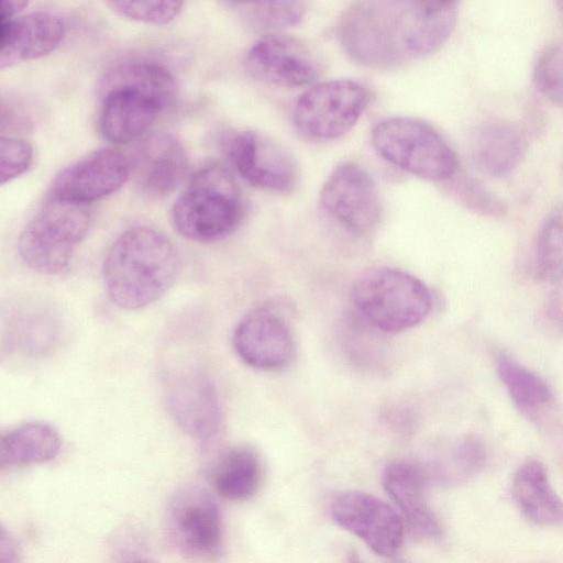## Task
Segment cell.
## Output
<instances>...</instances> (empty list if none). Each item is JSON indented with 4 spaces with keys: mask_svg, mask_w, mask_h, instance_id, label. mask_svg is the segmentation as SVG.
<instances>
[{
    "mask_svg": "<svg viewBox=\"0 0 563 563\" xmlns=\"http://www.w3.org/2000/svg\"><path fill=\"white\" fill-rule=\"evenodd\" d=\"M180 1H110L106 5L115 14L136 22L162 25L181 11Z\"/></svg>",
    "mask_w": 563,
    "mask_h": 563,
    "instance_id": "obj_29",
    "label": "cell"
},
{
    "mask_svg": "<svg viewBox=\"0 0 563 563\" xmlns=\"http://www.w3.org/2000/svg\"><path fill=\"white\" fill-rule=\"evenodd\" d=\"M244 203L232 175L209 165L192 176L172 208V222L183 236L201 243L230 235L241 223Z\"/></svg>",
    "mask_w": 563,
    "mask_h": 563,
    "instance_id": "obj_3",
    "label": "cell"
},
{
    "mask_svg": "<svg viewBox=\"0 0 563 563\" xmlns=\"http://www.w3.org/2000/svg\"><path fill=\"white\" fill-rule=\"evenodd\" d=\"M511 494L520 510L536 525H563V499L552 487L548 472L539 461H527L516 471Z\"/></svg>",
    "mask_w": 563,
    "mask_h": 563,
    "instance_id": "obj_20",
    "label": "cell"
},
{
    "mask_svg": "<svg viewBox=\"0 0 563 563\" xmlns=\"http://www.w3.org/2000/svg\"><path fill=\"white\" fill-rule=\"evenodd\" d=\"M252 29L275 31L296 25L305 18L308 5L303 1L227 2Z\"/></svg>",
    "mask_w": 563,
    "mask_h": 563,
    "instance_id": "obj_26",
    "label": "cell"
},
{
    "mask_svg": "<svg viewBox=\"0 0 563 563\" xmlns=\"http://www.w3.org/2000/svg\"><path fill=\"white\" fill-rule=\"evenodd\" d=\"M559 5H560V10L562 11L563 13V1L559 2Z\"/></svg>",
    "mask_w": 563,
    "mask_h": 563,
    "instance_id": "obj_35",
    "label": "cell"
},
{
    "mask_svg": "<svg viewBox=\"0 0 563 563\" xmlns=\"http://www.w3.org/2000/svg\"><path fill=\"white\" fill-rule=\"evenodd\" d=\"M372 142L387 162L423 179H448L457 167L456 156L443 136L419 119L383 120L373 129Z\"/></svg>",
    "mask_w": 563,
    "mask_h": 563,
    "instance_id": "obj_6",
    "label": "cell"
},
{
    "mask_svg": "<svg viewBox=\"0 0 563 563\" xmlns=\"http://www.w3.org/2000/svg\"><path fill=\"white\" fill-rule=\"evenodd\" d=\"M429 479L423 465L408 460L391 462L382 475L386 493L400 509L412 532L434 539L441 536L442 528L426 499Z\"/></svg>",
    "mask_w": 563,
    "mask_h": 563,
    "instance_id": "obj_18",
    "label": "cell"
},
{
    "mask_svg": "<svg viewBox=\"0 0 563 563\" xmlns=\"http://www.w3.org/2000/svg\"><path fill=\"white\" fill-rule=\"evenodd\" d=\"M232 343L245 364L262 371L285 367L295 353L288 323L268 307H258L247 312L238 323Z\"/></svg>",
    "mask_w": 563,
    "mask_h": 563,
    "instance_id": "obj_16",
    "label": "cell"
},
{
    "mask_svg": "<svg viewBox=\"0 0 563 563\" xmlns=\"http://www.w3.org/2000/svg\"><path fill=\"white\" fill-rule=\"evenodd\" d=\"M131 163L113 148H100L74 162L54 178L49 197L84 206L119 190L129 179Z\"/></svg>",
    "mask_w": 563,
    "mask_h": 563,
    "instance_id": "obj_13",
    "label": "cell"
},
{
    "mask_svg": "<svg viewBox=\"0 0 563 563\" xmlns=\"http://www.w3.org/2000/svg\"><path fill=\"white\" fill-rule=\"evenodd\" d=\"M27 7V1H19V0H12V1H2L1 4V14H0V22L8 21L11 19L16 18V15L25 8ZM19 16V15H18Z\"/></svg>",
    "mask_w": 563,
    "mask_h": 563,
    "instance_id": "obj_32",
    "label": "cell"
},
{
    "mask_svg": "<svg viewBox=\"0 0 563 563\" xmlns=\"http://www.w3.org/2000/svg\"><path fill=\"white\" fill-rule=\"evenodd\" d=\"M64 35L63 21L48 12H31L0 22V68L49 54Z\"/></svg>",
    "mask_w": 563,
    "mask_h": 563,
    "instance_id": "obj_19",
    "label": "cell"
},
{
    "mask_svg": "<svg viewBox=\"0 0 563 563\" xmlns=\"http://www.w3.org/2000/svg\"><path fill=\"white\" fill-rule=\"evenodd\" d=\"M188 165L187 152L178 139L168 133H155L137 146L131 172L143 196L161 199L183 181Z\"/></svg>",
    "mask_w": 563,
    "mask_h": 563,
    "instance_id": "obj_17",
    "label": "cell"
},
{
    "mask_svg": "<svg viewBox=\"0 0 563 563\" xmlns=\"http://www.w3.org/2000/svg\"><path fill=\"white\" fill-rule=\"evenodd\" d=\"M245 67L254 78L280 87H300L321 74V63L303 42L285 34H268L246 53Z\"/></svg>",
    "mask_w": 563,
    "mask_h": 563,
    "instance_id": "obj_15",
    "label": "cell"
},
{
    "mask_svg": "<svg viewBox=\"0 0 563 563\" xmlns=\"http://www.w3.org/2000/svg\"><path fill=\"white\" fill-rule=\"evenodd\" d=\"M262 481V463L251 446L240 445L228 451L212 473L214 489L230 500H245L257 490Z\"/></svg>",
    "mask_w": 563,
    "mask_h": 563,
    "instance_id": "obj_23",
    "label": "cell"
},
{
    "mask_svg": "<svg viewBox=\"0 0 563 563\" xmlns=\"http://www.w3.org/2000/svg\"><path fill=\"white\" fill-rule=\"evenodd\" d=\"M497 373L510 398L521 410L534 411L552 398L548 384L511 357H498Z\"/></svg>",
    "mask_w": 563,
    "mask_h": 563,
    "instance_id": "obj_24",
    "label": "cell"
},
{
    "mask_svg": "<svg viewBox=\"0 0 563 563\" xmlns=\"http://www.w3.org/2000/svg\"><path fill=\"white\" fill-rule=\"evenodd\" d=\"M33 162V148L29 142L15 136H1L0 184L4 185L24 174Z\"/></svg>",
    "mask_w": 563,
    "mask_h": 563,
    "instance_id": "obj_30",
    "label": "cell"
},
{
    "mask_svg": "<svg viewBox=\"0 0 563 563\" xmlns=\"http://www.w3.org/2000/svg\"><path fill=\"white\" fill-rule=\"evenodd\" d=\"M472 157L485 174L504 177L512 173L525 154L519 131L507 123L490 122L479 126L472 139Z\"/></svg>",
    "mask_w": 563,
    "mask_h": 563,
    "instance_id": "obj_21",
    "label": "cell"
},
{
    "mask_svg": "<svg viewBox=\"0 0 563 563\" xmlns=\"http://www.w3.org/2000/svg\"><path fill=\"white\" fill-rule=\"evenodd\" d=\"M323 209L350 232L365 236L377 228L382 205L369 173L354 162L338 165L320 191Z\"/></svg>",
    "mask_w": 563,
    "mask_h": 563,
    "instance_id": "obj_11",
    "label": "cell"
},
{
    "mask_svg": "<svg viewBox=\"0 0 563 563\" xmlns=\"http://www.w3.org/2000/svg\"><path fill=\"white\" fill-rule=\"evenodd\" d=\"M180 257L161 231L135 225L110 245L102 264L108 297L120 308L135 310L159 299L175 283Z\"/></svg>",
    "mask_w": 563,
    "mask_h": 563,
    "instance_id": "obj_2",
    "label": "cell"
},
{
    "mask_svg": "<svg viewBox=\"0 0 563 563\" xmlns=\"http://www.w3.org/2000/svg\"><path fill=\"white\" fill-rule=\"evenodd\" d=\"M225 152L236 172L258 189L288 194L299 183L295 157L262 132L243 130L234 133L225 142Z\"/></svg>",
    "mask_w": 563,
    "mask_h": 563,
    "instance_id": "obj_10",
    "label": "cell"
},
{
    "mask_svg": "<svg viewBox=\"0 0 563 563\" xmlns=\"http://www.w3.org/2000/svg\"><path fill=\"white\" fill-rule=\"evenodd\" d=\"M164 401L178 427L202 445L212 443L222 426L217 389L196 366H178L163 379Z\"/></svg>",
    "mask_w": 563,
    "mask_h": 563,
    "instance_id": "obj_8",
    "label": "cell"
},
{
    "mask_svg": "<svg viewBox=\"0 0 563 563\" xmlns=\"http://www.w3.org/2000/svg\"><path fill=\"white\" fill-rule=\"evenodd\" d=\"M352 300L362 318L384 332L411 329L432 308V295L424 283L390 267L363 272L353 285Z\"/></svg>",
    "mask_w": 563,
    "mask_h": 563,
    "instance_id": "obj_4",
    "label": "cell"
},
{
    "mask_svg": "<svg viewBox=\"0 0 563 563\" xmlns=\"http://www.w3.org/2000/svg\"><path fill=\"white\" fill-rule=\"evenodd\" d=\"M485 460L486 453L482 442L474 437H464L424 468L429 478L433 477L449 484L459 483L476 474Z\"/></svg>",
    "mask_w": 563,
    "mask_h": 563,
    "instance_id": "obj_25",
    "label": "cell"
},
{
    "mask_svg": "<svg viewBox=\"0 0 563 563\" xmlns=\"http://www.w3.org/2000/svg\"><path fill=\"white\" fill-rule=\"evenodd\" d=\"M131 563H148V562H146V561H142V560H136V561H133V562H131Z\"/></svg>",
    "mask_w": 563,
    "mask_h": 563,
    "instance_id": "obj_34",
    "label": "cell"
},
{
    "mask_svg": "<svg viewBox=\"0 0 563 563\" xmlns=\"http://www.w3.org/2000/svg\"><path fill=\"white\" fill-rule=\"evenodd\" d=\"M456 1H360L340 16L336 34L347 56L393 69L438 51L454 31Z\"/></svg>",
    "mask_w": 563,
    "mask_h": 563,
    "instance_id": "obj_1",
    "label": "cell"
},
{
    "mask_svg": "<svg viewBox=\"0 0 563 563\" xmlns=\"http://www.w3.org/2000/svg\"><path fill=\"white\" fill-rule=\"evenodd\" d=\"M346 563H363L356 553H350Z\"/></svg>",
    "mask_w": 563,
    "mask_h": 563,
    "instance_id": "obj_33",
    "label": "cell"
},
{
    "mask_svg": "<svg viewBox=\"0 0 563 563\" xmlns=\"http://www.w3.org/2000/svg\"><path fill=\"white\" fill-rule=\"evenodd\" d=\"M538 275L551 283L563 280V205L542 222L536 243Z\"/></svg>",
    "mask_w": 563,
    "mask_h": 563,
    "instance_id": "obj_27",
    "label": "cell"
},
{
    "mask_svg": "<svg viewBox=\"0 0 563 563\" xmlns=\"http://www.w3.org/2000/svg\"><path fill=\"white\" fill-rule=\"evenodd\" d=\"M100 93L99 130L115 144L139 139L167 108L141 87L108 76L101 80Z\"/></svg>",
    "mask_w": 563,
    "mask_h": 563,
    "instance_id": "obj_14",
    "label": "cell"
},
{
    "mask_svg": "<svg viewBox=\"0 0 563 563\" xmlns=\"http://www.w3.org/2000/svg\"><path fill=\"white\" fill-rule=\"evenodd\" d=\"M62 446L58 431L44 422H26L1 435L0 466L12 467L54 460Z\"/></svg>",
    "mask_w": 563,
    "mask_h": 563,
    "instance_id": "obj_22",
    "label": "cell"
},
{
    "mask_svg": "<svg viewBox=\"0 0 563 563\" xmlns=\"http://www.w3.org/2000/svg\"><path fill=\"white\" fill-rule=\"evenodd\" d=\"M167 533L181 554L210 559L219 554L223 522L219 505L206 488L188 486L178 490L167 508Z\"/></svg>",
    "mask_w": 563,
    "mask_h": 563,
    "instance_id": "obj_9",
    "label": "cell"
},
{
    "mask_svg": "<svg viewBox=\"0 0 563 563\" xmlns=\"http://www.w3.org/2000/svg\"><path fill=\"white\" fill-rule=\"evenodd\" d=\"M368 99L364 86L351 79L318 82L297 100L294 125L301 136L309 140L340 137L356 124Z\"/></svg>",
    "mask_w": 563,
    "mask_h": 563,
    "instance_id": "obj_7",
    "label": "cell"
},
{
    "mask_svg": "<svg viewBox=\"0 0 563 563\" xmlns=\"http://www.w3.org/2000/svg\"><path fill=\"white\" fill-rule=\"evenodd\" d=\"M90 216L84 206L48 199L25 224L18 238V253L32 271L57 275L70 264L85 239Z\"/></svg>",
    "mask_w": 563,
    "mask_h": 563,
    "instance_id": "obj_5",
    "label": "cell"
},
{
    "mask_svg": "<svg viewBox=\"0 0 563 563\" xmlns=\"http://www.w3.org/2000/svg\"><path fill=\"white\" fill-rule=\"evenodd\" d=\"M0 563H20L19 547L4 527H1L0 534Z\"/></svg>",
    "mask_w": 563,
    "mask_h": 563,
    "instance_id": "obj_31",
    "label": "cell"
},
{
    "mask_svg": "<svg viewBox=\"0 0 563 563\" xmlns=\"http://www.w3.org/2000/svg\"><path fill=\"white\" fill-rule=\"evenodd\" d=\"M533 79L545 98L563 106V44H550L541 51L533 68Z\"/></svg>",
    "mask_w": 563,
    "mask_h": 563,
    "instance_id": "obj_28",
    "label": "cell"
},
{
    "mask_svg": "<svg viewBox=\"0 0 563 563\" xmlns=\"http://www.w3.org/2000/svg\"><path fill=\"white\" fill-rule=\"evenodd\" d=\"M330 515L380 556L394 555L401 545L404 528L399 515L371 494L349 490L335 495Z\"/></svg>",
    "mask_w": 563,
    "mask_h": 563,
    "instance_id": "obj_12",
    "label": "cell"
}]
</instances>
